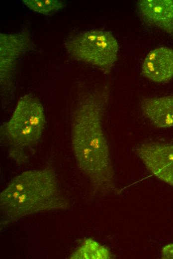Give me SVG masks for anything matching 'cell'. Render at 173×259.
Wrapping results in <instances>:
<instances>
[{
    "label": "cell",
    "instance_id": "obj_5",
    "mask_svg": "<svg viewBox=\"0 0 173 259\" xmlns=\"http://www.w3.org/2000/svg\"><path fill=\"white\" fill-rule=\"evenodd\" d=\"M135 153L151 173L173 186V143L145 142L136 147Z\"/></svg>",
    "mask_w": 173,
    "mask_h": 259
},
{
    "label": "cell",
    "instance_id": "obj_2",
    "mask_svg": "<svg viewBox=\"0 0 173 259\" xmlns=\"http://www.w3.org/2000/svg\"><path fill=\"white\" fill-rule=\"evenodd\" d=\"M52 168L28 170L14 177L0 194V210L10 222L41 212L67 209Z\"/></svg>",
    "mask_w": 173,
    "mask_h": 259
},
{
    "label": "cell",
    "instance_id": "obj_9",
    "mask_svg": "<svg viewBox=\"0 0 173 259\" xmlns=\"http://www.w3.org/2000/svg\"><path fill=\"white\" fill-rule=\"evenodd\" d=\"M113 257L109 250L91 238L85 240L70 257L72 259H109Z\"/></svg>",
    "mask_w": 173,
    "mask_h": 259
},
{
    "label": "cell",
    "instance_id": "obj_12",
    "mask_svg": "<svg viewBox=\"0 0 173 259\" xmlns=\"http://www.w3.org/2000/svg\"><path fill=\"white\" fill-rule=\"evenodd\" d=\"M161 257L165 259H173V244L164 246L161 250Z\"/></svg>",
    "mask_w": 173,
    "mask_h": 259
},
{
    "label": "cell",
    "instance_id": "obj_3",
    "mask_svg": "<svg viewBox=\"0 0 173 259\" xmlns=\"http://www.w3.org/2000/svg\"><path fill=\"white\" fill-rule=\"evenodd\" d=\"M46 124L44 108L34 95L21 97L14 112L0 127V136L8 147L10 157L17 163L26 161L28 150L41 140Z\"/></svg>",
    "mask_w": 173,
    "mask_h": 259
},
{
    "label": "cell",
    "instance_id": "obj_6",
    "mask_svg": "<svg viewBox=\"0 0 173 259\" xmlns=\"http://www.w3.org/2000/svg\"><path fill=\"white\" fill-rule=\"evenodd\" d=\"M137 9L146 24L173 38V0H140L137 2Z\"/></svg>",
    "mask_w": 173,
    "mask_h": 259
},
{
    "label": "cell",
    "instance_id": "obj_1",
    "mask_svg": "<svg viewBox=\"0 0 173 259\" xmlns=\"http://www.w3.org/2000/svg\"><path fill=\"white\" fill-rule=\"evenodd\" d=\"M104 94L92 93L75 111L72 120L71 142L78 167L97 191L115 188L114 171L103 129L106 106Z\"/></svg>",
    "mask_w": 173,
    "mask_h": 259
},
{
    "label": "cell",
    "instance_id": "obj_7",
    "mask_svg": "<svg viewBox=\"0 0 173 259\" xmlns=\"http://www.w3.org/2000/svg\"><path fill=\"white\" fill-rule=\"evenodd\" d=\"M141 73L156 83L170 81L173 78V49L162 46L150 51L143 61Z\"/></svg>",
    "mask_w": 173,
    "mask_h": 259
},
{
    "label": "cell",
    "instance_id": "obj_10",
    "mask_svg": "<svg viewBox=\"0 0 173 259\" xmlns=\"http://www.w3.org/2000/svg\"><path fill=\"white\" fill-rule=\"evenodd\" d=\"M23 2L30 9L44 14H47L43 0H23Z\"/></svg>",
    "mask_w": 173,
    "mask_h": 259
},
{
    "label": "cell",
    "instance_id": "obj_8",
    "mask_svg": "<svg viewBox=\"0 0 173 259\" xmlns=\"http://www.w3.org/2000/svg\"><path fill=\"white\" fill-rule=\"evenodd\" d=\"M140 108L145 117L155 127H173V94L145 98L141 101Z\"/></svg>",
    "mask_w": 173,
    "mask_h": 259
},
{
    "label": "cell",
    "instance_id": "obj_11",
    "mask_svg": "<svg viewBox=\"0 0 173 259\" xmlns=\"http://www.w3.org/2000/svg\"><path fill=\"white\" fill-rule=\"evenodd\" d=\"M48 14L64 7L63 2L59 0H43Z\"/></svg>",
    "mask_w": 173,
    "mask_h": 259
},
{
    "label": "cell",
    "instance_id": "obj_4",
    "mask_svg": "<svg viewBox=\"0 0 173 259\" xmlns=\"http://www.w3.org/2000/svg\"><path fill=\"white\" fill-rule=\"evenodd\" d=\"M74 59L93 65L108 73L118 58L119 44L109 31L93 29L69 36L65 41Z\"/></svg>",
    "mask_w": 173,
    "mask_h": 259
}]
</instances>
